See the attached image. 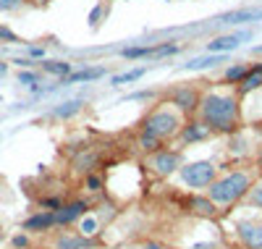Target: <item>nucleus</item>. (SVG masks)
Wrapping results in <instances>:
<instances>
[{"label":"nucleus","instance_id":"nucleus-1","mask_svg":"<svg viewBox=\"0 0 262 249\" xmlns=\"http://www.w3.org/2000/svg\"><path fill=\"white\" fill-rule=\"evenodd\" d=\"M194 116L212 134H233L238 123H242L238 95L236 92H205L200 95V105H196Z\"/></svg>","mask_w":262,"mask_h":249},{"label":"nucleus","instance_id":"nucleus-2","mask_svg":"<svg viewBox=\"0 0 262 249\" xmlns=\"http://www.w3.org/2000/svg\"><path fill=\"white\" fill-rule=\"evenodd\" d=\"M254 184V176L249 171H231L226 176H217L207 186V197L215 202V208H231L233 202L244 199Z\"/></svg>","mask_w":262,"mask_h":249},{"label":"nucleus","instance_id":"nucleus-3","mask_svg":"<svg viewBox=\"0 0 262 249\" xmlns=\"http://www.w3.org/2000/svg\"><path fill=\"white\" fill-rule=\"evenodd\" d=\"M181 116H179V110H170L165 105L155 108V110H149L144 121H142V134H149V137H155V139H170V137H176V134L181 131Z\"/></svg>","mask_w":262,"mask_h":249},{"label":"nucleus","instance_id":"nucleus-4","mask_svg":"<svg viewBox=\"0 0 262 249\" xmlns=\"http://www.w3.org/2000/svg\"><path fill=\"white\" fill-rule=\"evenodd\" d=\"M181 173V181L191 189H207L212 181L217 178V168L210 163V160H200V163H189V165H181L179 168Z\"/></svg>","mask_w":262,"mask_h":249},{"label":"nucleus","instance_id":"nucleus-5","mask_svg":"<svg viewBox=\"0 0 262 249\" xmlns=\"http://www.w3.org/2000/svg\"><path fill=\"white\" fill-rule=\"evenodd\" d=\"M181 152H173V150H158V152H149L147 157V168H152V173L165 178L170 173H176L181 168Z\"/></svg>","mask_w":262,"mask_h":249},{"label":"nucleus","instance_id":"nucleus-6","mask_svg":"<svg viewBox=\"0 0 262 249\" xmlns=\"http://www.w3.org/2000/svg\"><path fill=\"white\" fill-rule=\"evenodd\" d=\"M168 105H173L181 116H194L196 105H200V89L196 87H176L168 92Z\"/></svg>","mask_w":262,"mask_h":249},{"label":"nucleus","instance_id":"nucleus-7","mask_svg":"<svg viewBox=\"0 0 262 249\" xmlns=\"http://www.w3.org/2000/svg\"><path fill=\"white\" fill-rule=\"evenodd\" d=\"M236 236H238L244 249H262V220L259 218L238 220L236 223Z\"/></svg>","mask_w":262,"mask_h":249},{"label":"nucleus","instance_id":"nucleus-8","mask_svg":"<svg viewBox=\"0 0 262 249\" xmlns=\"http://www.w3.org/2000/svg\"><path fill=\"white\" fill-rule=\"evenodd\" d=\"M86 210H90V205H86L84 199H76V202H69V205H60L53 215H55V225H71L76 220H81L86 215Z\"/></svg>","mask_w":262,"mask_h":249},{"label":"nucleus","instance_id":"nucleus-9","mask_svg":"<svg viewBox=\"0 0 262 249\" xmlns=\"http://www.w3.org/2000/svg\"><path fill=\"white\" fill-rule=\"evenodd\" d=\"M249 37V32L244 34H223V37H215L212 42H207V50L210 53H228V50H236L238 42H244Z\"/></svg>","mask_w":262,"mask_h":249},{"label":"nucleus","instance_id":"nucleus-10","mask_svg":"<svg viewBox=\"0 0 262 249\" xmlns=\"http://www.w3.org/2000/svg\"><path fill=\"white\" fill-rule=\"evenodd\" d=\"M179 134H181V142H184V144H191V142H202V139H207L212 131H210L207 126H202L200 121H189V123L181 126Z\"/></svg>","mask_w":262,"mask_h":249},{"label":"nucleus","instance_id":"nucleus-11","mask_svg":"<svg viewBox=\"0 0 262 249\" xmlns=\"http://www.w3.org/2000/svg\"><path fill=\"white\" fill-rule=\"evenodd\" d=\"M262 87V63L257 66H249V71L244 74V79L238 81V95H249L254 89Z\"/></svg>","mask_w":262,"mask_h":249},{"label":"nucleus","instance_id":"nucleus-12","mask_svg":"<svg viewBox=\"0 0 262 249\" xmlns=\"http://www.w3.org/2000/svg\"><path fill=\"white\" fill-rule=\"evenodd\" d=\"M257 18H262V11H257V8H242V11L223 13L217 21H221V24H247V21H257Z\"/></svg>","mask_w":262,"mask_h":249},{"label":"nucleus","instance_id":"nucleus-13","mask_svg":"<svg viewBox=\"0 0 262 249\" xmlns=\"http://www.w3.org/2000/svg\"><path fill=\"white\" fill-rule=\"evenodd\" d=\"M86 246H92L90 239H84L81 234H58L53 249H86Z\"/></svg>","mask_w":262,"mask_h":249},{"label":"nucleus","instance_id":"nucleus-14","mask_svg":"<svg viewBox=\"0 0 262 249\" xmlns=\"http://www.w3.org/2000/svg\"><path fill=\"white\" fill-rule=\"evenodd\" d=\"M55 225V215L53 213H37V215H32L27 223H24V231H50Z\"/></svg>","mask_w":262,"mask_h":249},{"label":"nucleus","instance_id":"nucleus-15","mask_svg":"<svg viewBox=\"0 0 262 249\" xmlns=\"http://www.w3.org/2000/svg\"><path fill=\"white\" fill-rule=\"evenodd\" d=\"M191 210L196 213V215H205V218H215V213H217V208H215V202L207 197V199H191Z\"/></svg>","mask_w":262,"mask_h":249},{"label":"nucleus","instance_id":"nucleus-16","mask_svg":"<svg viewBox=\"0 0 262 249\" xmlns=\"http://www.w3.org/2000/svg\"><path fill=\"white\" fill-rule=\"evenodd\" d=\"M42 71L55 74V76H69L71 74V63H66V60H42Z\"/></svg>","mask_w":262,"mask_h":249},{"label":"nucleus","instance_id":"nucleus-17","mask_svg":"<svg viewBox=\"0 0 262 249\" xmlns=\"http://www.w3.org/2000/svg\"><path fill=\"white\" fill-rule=\"evenodd\" d=\"M79 110H81V100H69V102H63L53 110V118H71Z\"/></svg>","mask_w":262,"mask_h":249},{"label":"nucleus","instance_id":"nucleus-18","mask_svg":"<svg viewBox=\"0 0 262 249\" xmlns=\"http://www.w3.org/2000/svg\"><path fill=\"white\" fill-rule=\"evenodd\" d=\"M105 71L102 69H84V71H74L69 74V79H66V84H76V81H90V79H100Z\"/></svg>","mask_w":262,"mask_h":249},{"label":"nucleus","instance_id":"nucleus-19","mask_svg":"<svg viewBox=\"0 0 262 249\" xmlns=\"http://www.w3.org/2000/svg\"><path fill=\"white\" fill-rule=\"evenodd\" d=\"M247 71H249V66H247V63H236V66H231V69L223 74V79H226L228 84H238V81L244 79Z\"/></svg>","mask_w":262,"mask_h":249},{"label":"nucleus","instance_id":"nucleus-20","mask_svg":"<svg viewBox=\"0 0 262 249\" xmlns=\"http://www.w3.org/2000/svg\"><path fill=\"white\" fill-rule=\"evenodd\" d=\"M244 202H247V205H252V208H259L262 210V178L252 184V189L247 192Z\"/></svg>","mask_w":262,"mask_h":249},{"label":"nucleus","instance_id":"nucleus-21","mask_svg":"<svg viewBox=\"0 0 262 249\" xmlns=\"http://www.w3.org/2000/svg\"><path fill=\"white\" fill-rule=\"evenodd\" d=\"M215 63H223V55H212V58H196V60H191V63H186L184 69H210V66H215Z\"/></svg>","mask_w":262,"mask_h":249},{"label":"nucleus","instance_id":"nucleus-22","mask_svg":"<svg viewBox=\"0 0 262 249\" xmlns=\"http://www.w3.org/2000/svg\"><path fill=\"white\" fill-rule=\"evenodd\" d=\"M123 58H147V55H155V48H126L121 50Z\"/></svg>","mask_w":262,"mask_h":249},{"label":"nucleus","instance_id":"nucleus-23","mask_svg":"<svg viewBox=\"0 0 262 249\" xmlns=\"http://www.w3.org/2000/svg\"><path fill=\"white\" fill-rule=\"evenodd\" d=\"M142 74H144V69H134V71H126V74L116 76V79H113V84H126V81H134V79H139Z\"/></svg>","mask_w":262,"mask_h":249},{"label":"nucleus","instance_id":"nucleus-24","mask_svg":"<svg viewBox=\"0 0 262 249\" xmlns=\"http://www.w3.org/2000/svg\"><path fill=\"white\" fill-rule=\"evenodd\" d=\"M18 81L27 84V87H37V84H39V74H34V71H21V74H18Z\"/></svg>","mask_w":262,"mask_h":249},{"label":"nucleus","instance_id":"nucleus-25","mask_svg":"<svg viewBox=\"0 0 262 249\" xmlns=\"http://www.w3.org/2000/svg\"><path fill=\"white\" fill-rule=\"evenodd\" d=\"M24 6V0H0V13H11Z\"/></svg>","mask_w":262,"mask_h":249},{"label":"nucleus","instance_id":"nucleus-26","mask_svg":"<svg viewBox=\"0 0 262 249\" xmlns=\"http://www.w3.org/2000/svg\"><path fill=\"white\" fill-rule=\"evenodd\" d=\"M95 229H97V220H95V218H86V220H81V225H79V234H81V236H90V234H95Z\"/></svg>","mask_w":262,"mask_h":249},{"label":"nucleus","instance_id":"nucleus-27","mask_svg":"<svg viewBox=\"0 0 262 249\" xmlns=\"http://www.w3.org/2000/svg\"><path fill=\"white\" fill-rule=\"evenodd\" d=\"M105 16V8H95L92 13H90V27L95 29V27H100V18Z\"/></svg>","mask_w":262,"mask_h":249},{"label":"nucleus","instance_id":"nucleus-28","mask_svg":"<svg viewBox=\"0 0 262 249\" xmlns=\"http://www.w3.org/2000/svg\"><path fill=\"white\" fill-rule=\"evenodd\" d=\"M0 39H6V42H18V37H16L11 29H6V27H0Z\"/></svg>","mask_w":262,"mask_h":249},{"label":"nucleus","instance_id":"nucleus-29","mask_svg":"<svg viewBox=\"0 0 262 249\" xmlns=\"http://www.w3.org/2000/svg\"><path fill=\"white\" fill-rule=\"evenodd\" d=\"M139 249H170V246H165V244H160V241H142Z\"/></svg>","mask_w":262,"mask_h":249},{"label":"nucleus","instance_id":"nucleus-30","mask_svg":"<svg viewBox=\"0 0 262 249\" xmlns=\"http://www.w3.org/2000/svg\"><path fill=\"white\" fill-rule=\"evenodd\" d=\"M24 3H29V6H37V8H42V6H48L50 0H24Z\"/></svg>","mask_w":262,"mask_h":249},{"label":"nucleus","instance_id":"nucleus-31","mask_svg":"<svg viewBox=\"0 0 262 249\" xmlns=\"http://www.w3.org/2000/svg\"><path fill=\"white\" fill-rule=\"evenodd\" d=\"M29 55L32 58H42V55H45V50H42V48H29Z\"/></svg>","mask_w":262,"mask_h":249},{"label":"nucleus","instance_id":"nucleus-32","mask_svg":"<svg viewBox=\"0 0 262 249\" xmlns=\"http://www.w3.org/2000/svg\"><path fill=\"white\" fill-rule=\"evenodd\" d=\"M13 246H18V249L27 246V236H16V239H13Z\"/></svg>","mask_w":262,"mask_h":249},{"label":"nucleus","instance_id":"nucleus-33","mask_svg":"<svg viewBox=\"0 0 262 249\" xmlns=\"http://www.w3.org/2000/svg\"><path fill=\"white\" fill-rule=\"evenodd\" d=\"M191 249H221V246H217V244H196V246H191Z\"/></svg>","mask_w":262,"mask_h":249},{"label":"nucleus","instance_id":"nucleus-34","mask_svg":"<svg viewBox=\"0 0 262 249\" xmlns=\"http://www.w3.org/2000/svg\"><path fill=\"white\" fill-rule=\"evenodd\" d=\"M97 189H100V181L92 176V178H90V192H97Z\"/></svg>","mask_w":262,"mask_h":249},{"label":"nucleus","instance_id":"nucleus-35","mask_svg":"<svg viewBox=\"0 0 262 249\" xmlns=\"http://www.w3.org/2000/svg\"><path fill=\"white\" fill-rule=\"evenodd\" d=\"M6 71H8V66H6V63H0V76H6Z\"/></svg>","mask_w":262,"mask_h":249},{"label":"nucleus","instance_id":"nucleus-36","mask_svg":"<svg viewBox=\"0 0 262 249\" xmlns=\"http://www.w3.org/2000/svg\"><path fill=\"white\" fill-rule=\"evenodd\" d=\"M257 160H259V165H262V144H259V152H257Z\"/></svg>","mask_w":262,"mask_h":249},{"label":"nucleus","instance_id":"nucleus-37","mask_svg":"<svg viewBox=\"0 0 262 249\" xmlns=\"http://www.w3.org/2000/svg\"><path fill=\"white\" fill-rule=\"evenodd\" d=\"M254 53H257V55H262V45H259V48H254Z\"/></svg>","mask_w":262,"mask_h":249},{"label":"nucleus","instance_id":"nucleus-38","mask_svg":"<svg viewBox=\"0 0 262 249\" xmlns=\"http://www.w3.org/2000/svg\"><path fill=\"white\" fill-rule=\"evenodd\" d=\"M116 249H123V246H116Z\"/></svg>","mask_w":262,"mask_h":249}]
</instances>
